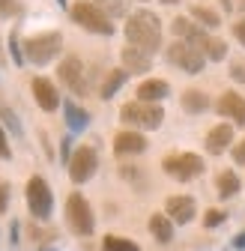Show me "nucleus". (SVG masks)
Listing matches in <instances>:
<instances>
[{"instance_id": "nucleus-1", "label": "nucleus", "mask_w": 245, "mask_h": 251, "mask_svg": "<svg viewBox=\"0 0 245 251\" xmlns=\"http://www.w3.org/2000/svg\"><path fill=\"white\" fill-rule=\"evenodd\" d=\"M122 33H126L129 45L144 48L149 54H156L162 48V21H159L156 12H149V9H138V12L126 15V27H122Z\"/></svg>"}, {"instance_id": "nucleus-2", "label": "nucleus", "mask_w": 245, "mask_h": 251, "mask_svg": "<svg viewBox=\"0 0 245 251\" xmlns=\"http://www.w3.org/2000/svg\"><path fill=\"white\" fill-rule=\"evenodd\" d=\"M69 15L72 21L87 30V33H96V36H114V24H111V15L105 9H99L93 0H75L69 6Z\"/></svg>"}, {"instance_id": "nucleus-3", "label": "nucleus", "mask_w": 245, "mask_h": 251, "mask_svg": "<svg viewBox=\"0 0 245 251\" xmlns=\"http://www.w3.org/2000/svg\"><path fill=\"white\" fill-rule=\"evenodd\" d=\"M120 120L129 126V129H159L165 123V111L159 102H126L120 108Z\"/></svg>"}, {"instance_id": "nucleus-4", "label": "nucleus", "mask_w": 245, "mask_h": 251, "mask_svg": "<svg viewBox=\"0 0 245 251\" xmlns=\"http://www.w3.org/2000/svg\"><path fill=\"white\" fill-rule=\"evenodd\" d=\"M24 45V60L33 63V66H48V63L63 51V36L57 30H48V33H36L21 42Z\"/></svg>"}, {"instance_id": "nucleus-5", "label": "nucleus", "mask_w": 245, "mask_h": 251, "mask_svg": "<svg viewBox=\"0 0 245 251\" xmlns=\"http://www.w3.org/2000/svg\"><path fill=\"white\" fill-rule=\"evenodd\" d=\"M162 171L176 182H192L203 174V159L197 152H171L162 159Z\"/></svg>"}, {"instance_id": "nucleus-6", "label": "nucleus", "mask_w": 245, "mask_h": 251, "mask_svg": "<svg viewBox=\"0 0 245 251\" xmlns=\"http://www.w3.org/2000/svg\"><path fill=\"white\" fill-rule=\"evenodd\" d=\"M165 54H168V60L173 63V66L182 69L186 75H200L203 66H206V54L197 51L195 45H189L186 39H173V42L165 48Z\"/></svg>"}, {"instance_id": "nucleus-7", "label": "nucleus", "mask_w": 245, "mask_h": 251, "mask_svg": "<svg viewBox=\"0 0 245 251\" xmlns=\"http://www.w3.org/2000/svg\"><path fill=\"white\" fill-rule=\"evenodd\" d=\"M24 195H27V209H30V215L39 218V222H48V218H51V209H54L51 185H48L42 176H30Z\"/></svg>"}, {"instance_id": "nucleus-8", "label": "nucleus", "mask_w": 245, "mask_h": 251, "mask_svg": "<svg viewBox=\"0 0 245 251\" xmlns=\"http://www.w3.org/2000/svg\"><path fill=\"white\" fill-rule=\"evenodd\" d=\"M66 222H69L72 233H78V236H90V233H93L96 218H93V209H90V203H87L84 195L72 192L66 198Z\"/></svg>"}, {"instance_id": "nucleus-9", "label": "nucleus", "mask_w": 245, "mask_h": 251, "mask_svg": "<svg viewBox=\"0 0 245 251\" xmlns=\"http://www.w3.org/2000/svg\"><path fill=\"white\" fill-rule=\"evenodd\" d=\"M69 179L75 182V185H81V182H87L90 176L96 174V168H99V155H96V150L93 147H78L75 152H72V159H69Z\"/></svg>"}, {"instance_id": "nucleus-10", "label": "nucleus", "mask_w": 245, "mask_h": 251, "mask_svg": "<svg viewBox=\"0 0 245 251\" xmlns=\"http://www.w3.org/2000/svg\"><path fill=\"white\" fill-rule=\"evenodd\" d=\"M57 78L63 81V87H69L75 96H84V93H87L84 63H81V57H75V54H69V57L60 60V66H57Z\"/></svg>"}, {"instance_id": "nucleus-11", "label": "nucleus", "mask_w": 245, "mask_h": 251, "mask_svg": "<svg viewBox=\"0 0 245 251\" xmlns=\"http://www.w3.org/2000/svg\"><path fill=\"white\" fill-rule=\"evenodd\" d=\"M216 111H219L224 120H233L236 126H245V96H239L236 90L221 93L219 102H216Z\"/></svg>"}, {"instance_id": "nucleus-12", "label": "nucleus", "mask_w": 245, "mask_h": 251, "mask_svg": "<svg viewBox=\"0 0 245 251\" xmlns=\"http://www.w3.org/2000/svg\"><path fill=\"white\" fill-rule=\"evenodd\" d=\"M165 212L171 215L173 225H189L192 218L197 215V203H195V198H189V195H173V198H168Z\"/></svg>"}, {"instance_id": "nucleus-13", "label": "nucleus", "mask_w": 245, "mask_h": 251, "mask_svg": "<svg viewBox=\"0 0 245 251\" xmlns=\"http://www.w3.org/2000/svg\"><path fill=\"white\" fill-rule=\"evenodd\" d=\"M30 90H33V99H36V105L42 108V111H57L60 108V93H57V87L48 81V78H42V75H36L33 81H30Z\"/></svg>"}, {"instance_id": "nucleus-14", "label": "nucleus", "mask_w": 245, "mask_h": 251, "mask_svg": "<svg viewBox=\"0 0 245 251\" xmlns=\"http://www.w3.org/2000/svg\"><path fill=\"white\" fill-rule=\"evenodd\" d=\"M144 150H147V138L138 129H122V132H117V138H114V152L117 155H138Z\"/></svg>"}, {"instance_id": "nucleus-15", "label": "nucleus", "mask_w": 245, "mask_h": 251, "mask_svg": "<svg viewBox=\"0 0 245 251\" xmlns=\"http://www.w3.org/2000/svg\"><path fill=\"white\" fill-rule=\"evenodd\" d=\"M233 144V126L230 123H219L206 132V152L209 155H221L224 150H230Z\"/></svg>"}, {"instance_id": "nucleus-16", "label": "nucleus", "mask_w": 245, "mask_h": 251, "mask_svg": "<svg viewBox=\"0 0 245 251\" xmlns=\"http://www.w3.org/2000/svg\"><path fill=\"white\" fill-rule=\"evenodd\" d=\"M120 60H122V69L126 72H149V66H152V54L144 51V48H135V45L122 48Z\"/></svg>"}, {"instance_id": "nucleus-17", "label": "nucleus", "mask_w": 245, "mask_h": 251, "mask_svg": "<svg viewBox=\"0 0 245 251\" xmlns=\"http://www.w3.org/2000/svg\"><path fill=\"white\" fill-rule=\"evenodd\" d=\"M171 96V84L165 78H147L138 84V99L141 102H162Z\"/></svg>"}, {"instance_id": "nucleus-18", "label": "nucleus", "mask_w": 245, "mask_h": 251, "mask_svg": "<svg viewBox=\"0 0 245 251\" xmlns=\"http://www.w3.org/2000/svg\"><path fill=\"white\" fill-rule=\"evenodd\" d=\"M149 233H152L156 242L168 245L173 239V222H171V215L168 212H152L149 215Z\"/></svg>"}, {"instance_id": "nucleus-19", "label": "nucleus", "mask_w": 245, "mask_h": 251, "mask_svg": "<svg viewBox=\"0 0 245 251\" xmlns=\"http://www.w3.org/2000/svg\"><path fill=\"white\" fill-rule=\"evenodd\" d=\"M63 117H66L69 132H84L87 126H90V114H87L78 102H72V99H66V102H63Z\"/></svg>"}, {"instance_id": "nucleus-20", "label": "nucleus", "mask_w": 245, "mask_h": 251, "mask_svg": "<svg viewBox=\"0 0 245 251\" xmlns=\"http://www.w3.org/2000/svg\"><path fill=\"white\" fill-rule=\"evenodd\" d=\"M179 102H182V111H186V114H203V111L209 108L206 93H203V90H195V87L182 93V96H179Z\"/></svg>"}, {"instance_id": "nucleus-21", "label": "nucleus", "mask_w": 245, "mask_h": 251, "mask_svg": "<svg viewBox=\"0 0 245 251\" xmlns=\"http://www.w3.org/2000/svg\"><path fill=\"white\" fill-rule=\"evenodd\" d=\"M129 75H132V72H126L122 66H120V69H111V72L105 75V81H102L99 96H102V99H111V96H117V90H120L122 84L129 81Z\"/></svg>"}, {"instance_id": "nucleus-22", "label": "nucleus", "mask_w": 245, "mask_h": 251, "mask_svg": "<svg viewBox=\"0 0 245 251\" xmlns=\"http://www.w3.org/2000/svg\"><path fill=\"white\" fill-rule=\"evenodd\" d=\"M216 188H219V198H221V201H227V198L239 195V188H242V179H239L233 171H221V174L216 176Z\"/></svg>"}, {"instance_id": "nucleus-23", "label": "nucleus", "mask_w": 245, "mask_h": 251, "mask_svg": "<svg viewBox=\"0 0 245 251\" xmlns=\"http://www.w3.org/2000/svg\"><path fill=\"white\" fill-rule=\"evenodd\" d=\"M192 18H195L200 27H206V30L221 27V15L212 9V6H203V3H195V6H192Z\"/></svg>"}, {"instance_id": "nucleus-24", "label": "nucleus", "mask_w": 245, "mask_h": 251, "mask_svg": "<svg viewBox=\"0 0 245 251\" xmlns=\"http://www.w3.org/2000/svg\"><path fill=\"white\" fill-rule=\"evenodd\" d=\"M102 251H138V245L126 236H117V233H108L102 239Z\"/></svg>"}, {"instance_id": "nucleus-25", "label": "nucleus", "mask_w": 245, "mask_h": 251, "mask_svg": "<svg viewBox=\"0 0 245 251\" xmlns=\"http://www.w3.org/2000/svg\"><path fill=\"white\" fill-rule=\"evenodd\" d=\"M195 27H197V21H195V18H186V15H176V18L171 21V30H173L176 39H189Z\"/></svg>"}, {"instance_id": "nucleus-26", "label": "nucleus", "mask_w": 245, "mask_h": 251, "mask_svg": "<svg viewBox=\"0 0 245 251\" xmlns=\"http://www.w3.org/2000/svg\"><path fill=\"white\" fill-rule=\"evenodd\" d=\"M93 3L99 9H105L111 18H122V15H126V3H122V0H93Z\"/></svg>"}, {"instance_id": "nucleus-27", "label": "nucleus", "mask_w": 245, "mask_h": 251, "mask_svg": "<svg viewBox=\"0 0 245 251\" xmlns=\"http://www.w3.org/2000/svg\"><path fill=\"white\" fill-rule=\"evenodd\" d=\"M224 57H227V45H224L221 39H209V45H206V60L221 63Z\"/></svg>"}, {"instance_id": "nucleus-28", "label": "nucleus", "mask_w": 245, "mask_h": 251, "mask_svg": "<svg viewBox=\"0 0 245 251\" xmlns=\"http://www.w3.org/2000/svg\"><path fill=\"white\" fill-rule=\"evenodd\" d=\"M9 57H12L15 66H24V45H21V39H18L15 30L9 33Z\"/></svg>"}, {"instance_id": "nucleus-29", "label": "nucleus", "mask_w": 245, "mask_h": 251, "mask_svg": "<svg viewBox=\"0 0 245 251\" xmlns=\"http://www.w3.org/2000/svg\"><path fill=\"white\" fill-rule=\"evenodd\" d=\"M224 218H227L224 209H206V215H203V227H219V225H224Z\"/></svg>"}, {"instance_id": "nucleus-30", "label": "nucleus", "mask_w": 245, "mask_h": 251, "mask_svg": "<svg viewBox=\"0 0 245 251\" xmlns=\"http://www.w3.org/2000/svg\"><path fill=\"white\" fill-rule=\"evenodd\" d=\"M21 6H18V0H0V18H12L18 15Z\"/></svg>"}, {"instance_id": "nucleus-31", "label": "nucleus", "mask_w": 245, "mask_h": 251, "mask_svg": "<svg viewBox=\"0 0 245 251\" xmlns=\"http://www.w3.org/2000/svg\"><path fill=\"white\" fill-rule=\"evenodd\" d=\"M0 117H3L6 120V126H9V129L15 132V135H21V123H18V117L9 111V108H0Z\"/></svg>"}, {"instance_id": "nucleus-32", "label": "nucleus", "mask_w": 245, "mask_h": 251, "mask_svg": "<svg viewBox=\"0 0 245 251\" xmlns=\"http://www.w3.org/2000/svg\"><path fill=\"white\" fill-rule=\"evenodd\" d=\"M230 78L239 81V84H245V63L242 60H230Z\"/></svg>"}, {"instance_id": "nucleus-33", "label": "nucleus", "mask_w": 245, "mask_h": 251, "mask_svg": "<svg viewBox=\"0 0 245 251\" xmlns=\"http://www.w3.org/2000/svg\"><path fill=\"white\" fill-rule=\"evenodd\" d=\"M72 138H63V141H60V159H63L66 165H69V159H72Z\"/></svg>"}, {"instance_id": "nucleus-34", "label": "nucleus", "mask_w": 245, "mask_h": 251, "mask_svg": "<svg viewBox=\"0 0 245 251\" xmlns=\"http://www.w3.org/2000/svg\"><path fill=\"white\" fill-rule=\"evenodd\" d=\"M0 159H12V147H9V138L3 129H0Z\"/></svg>"}, {"instance_id": "nucleus-35", "label": "nucleus", "mask_w": 245, "mask_h": 251, "mask_svg": "<svg viewBox=\"0 0 245 251\" xmlns=\"http://www.w3.org/2000/svg\"><path fill=\"white\" fill-rule=\"evenodd\" d=\"M6 206H9V185L0 179V212H6Z\"/></svg>"}, {"instance_id": "nucleus-36", "label": "nucleus", "mask_w": 245, "mask_h": 251, "mask_svg": "<svg viewBox=\"0 0 245 251\" xmlns=\"http://www.w3.org/2000/svg\"><path fill=\"white\" fill-rule=\"evenodd\" d=\"M233 162H236V165H245V138L233 147Z\"/></svg>"}, {"instance_id": "nucleus-37", "label": "nucleus", "mask_w": 245, "mask_h": 251, "mask_svg": "<svg viewBox=\"0 0 245 251\" xmlns=\"http://www.w3.org/2000/svg\"><path fill=\"white\" fill-rule=\"evenodd\" d=\"M233 36L242 42V48H245V18H239L236 24H233Z\"/></svg>"}, {"instance_id": "nucleus-38", "label": "nucleus", "mask_w": 245, "mask_h": 251, "mask_svg": "<svg viewBox=\"0 0 245 251\" xmlns=\"http://www.w3.org/2000/svg\"><path fill=\"white\" fill-rule=\"evenodd\" d=\"M233 248H239V251H245V233H239V236L233 239Z\"/></svg>"}, {"instance_id": "nucleus-39", "label": "nucleus", "mask_w": 245, "mask_h": 251, "mask_svg": "<svg viewBox=\"0 0 245 251\" xmlns=\"http://www.w3.org/2000/svg\"><path fill=\"white\" fill-rule=\"evenodd\" d=\"M221 9H224V12H230V9H233V0H221Z\"/></svg>"}, {"instance_id": "nucleus-40", "label": "nucleus", "mask_w": 245, "mask_h": 251, "mask_svg": "<svg viewBox=\"0 0 245 251\" xmlns=\"http://www.w3.org/2000/svg\"><path fill=\"white\" fill-rule=\"evenodd\" d=\"M162 3H168V6H173V3H179V0H162Z\"/></svg>"}, {"instance_id": "nucleus-41", "label": "nucleus", "mask_w": 245, "mask_h": 251, "mask_svg": "<svg viewBox=\"0 0 245 251\" xmlns=\"http://www.w3.org/2000/svg\"><path fill=\"white\" fill-rule=\"evenodd\" d=\"M236 6H239V9H242V12H245V0H239V3H236Z\"/></svg>"}, {"instance_id": "nucleus-42", "label": "nucleus", "mask_w": 245, "mask_h": 251, "mask_svg": "<svg viewBox=\"0 0 245 251\" xmlns=\"http://www.w3.org/2000/svg\"><path fill=\"white\" fill-rule=\"evenodd\" d=\"M57 3H60V6H66V0H57Z\"/></svg>"}, {"instance_id": "nucleus-43", "label": "nucleus", "mask_w": 245, "mask_h": 251, "mask_svg": "<svg viewBox=\"0 0 245 251\" xmlns=\"http://www.w3.org/2000/svg\"><path fill=\"white\" fill-rule=\"evenodd\" d=\"M42 251H54V248H42Z\"/></svg>"}, {"instance_id": "nucleus-44", "label": "nucleus", "mask_w": 245, "mask_h": 251, "mask_svg": "<svg viewBox=\"0 0 245 251\" xmlns=\"http://www.w3.org/2000/svg\"><path fill=\"white\" fill-rule=\"evenodd\" d=\"M141 3H144V0H141Z\"/></svg>"}]
</instances>
